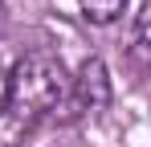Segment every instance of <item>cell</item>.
<instances>
[{"label":"cell","instance_id":"cell-1","mask_svg":"<svg viewBox=\"0 0 151 147\" xmlns=\"http://www.w3.org/2000/svg\"><path fill=\"white\" fill-rule=\"evenodd\" d=\"M65 106H70V74L61 57L37 49L8 70V110L21 122L33 127V122L57 119Z\"/></svg>","mask_w":151,"mask_h":147},{"label":"cell","instance_id":"cell-2","mask_svg":"<svg viewBox=\"0 0 151 147\" xmlns=\"http://www.w3.org/2000/svg\"><path fill=\"white\" fill-rule=\"evenodd\" d=\"M110 102V70L102 57H86L78 78H70V106L78 115H94Z\"/></svg>","mask_w":151,"mask_h":147},{"label":"cell","instance_id":"cell-3","mask_svg":"<svg viewBox=\"0 0 151 147\" xmlns=\"http://www.w3.org/2000/svg\"><path fill=\"white\" fill-rule=\"evenodd\" d=\"M78 8L90 24H114L127 12V0H78Z\"/></svg>","mask_w":151,"mask_h":147},{"label":"cell","instance_id":"cell-4","mask_svg":"<svg viewBox=\"0 0 151 147\" xmlns=\"http://www.w3.org/2000/svg\"><path fill=\"white\" fill-rule=\"evenodd\" d=\"M139 49L151 53V0L143 4V17H139Z\"/></svg>","mask_w":151,"mask_h":147},{"label":"cell","instance_id":"cell-5","mask_svg":"<svg viewBox=\"0 0 151 147\" xmlns=\"http://www.w3.org/2000/svg\"><path fill=\"white\" fill-rule=\"evenodd\" d=\"M8 110V70L0 66V115Z\"/></svg>","mask_w":151,"mask_h":147}]
</instances>
